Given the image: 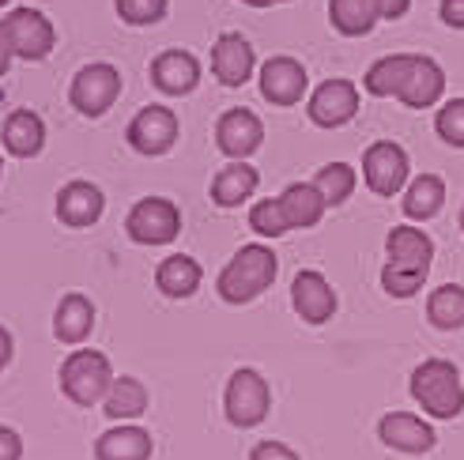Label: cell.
<instances>
[{
  "instance_id": "6da1fadb",
  "label": "cell",
  "mask_w": 464,
  "mask_h": 460,
  "mask_svg": "<svg viewBox=\"0 0 464 460\" xmlns=\"http://www.w3.org/2000/svg\"><path fill=\"white\" fill-rule=\"evenodd\" d=\"M411 400L430 419H457L464 411V381L450 359H427L411 370Z\"/></svg>"
},
{
  "instance_id": "7a4b0ae2",
  "label": "cell",
  "mask_w": 464,
  "mask_h": 460,
  "mask_svg": "<svg viewBox=\"0 0 464 460\" xmlns=\"http://www.w3.org/2000/svg\"><path fill=\"white\" fill-rule=\"evenodd\" d=\"M276 280V253L268 245H242L230 264L219 272V298L230 306H242V302H253L257 294H265Z\"/></svg>"
},
{
  "instance_id": "3957f363",
  "label": "cell",
  "mask_w": 464,
  "mask_h": 460,
  "mask_svg": "<svg viewBox=\"0 0 464 460\" xmlns=\"http://www.w3.org/2000/svg\"><path fill=\"white\" fill-rule=\"evenodd\" d=\"M110 385H113V370H110V359L102 351L80 348L61 362V393L80 407L106 400Z\"/></svg>"
},
{
  "instance_id": "277c9868",
  "label": "cell",
  "mask_w": 464,
  "mask_h": 460,
  "mask_svg": "<svg viewBox=\"0 0 464 460\" xmlns=\"http://www.w3.org/2000/svg\"><path fill=\"white\" fill-rule=\"evenodd\" d=\"M118 95H121V72L106 61L80 68L72 76V87H68V102H72L83 118H102V113L118 102Z\"/></svg>"
},
{
  "instance_id": "5b68a950",
  "label": "cell",
  "mask_w": 464,
  "mask_h": 460,
  "mask_svg": "<svg viewBox=\"0 0 464 460\" xmlns=\"http://www.w3.org/2000/svg\"><path fill=\"white\" fill-rule=\"evenodd\" d=\"M0 27L8 34V45L19 61H45L57 45L53 23L45 19L38 8H15L8 15H0Z\"/></svg>"
},
{
  "instance_id": "8992f818",
  "label": "cell",
  "mask_w": 464,
  "mask_h": 460,
  "mask_svg": "<svg viewBox=\"0 0 464 460\" xmlns=\"http://www.w3.org/2000/svg\"><path fill=\"white\" fill-rule=\"evenodd\" d=\"M223 407H227V419L249 430L265 423L268 407H272V388L268 381L257 374V370H235L227 381V397H223Z\"/></svg>"
},
{
  "instance_id": "52a82bcc",
  "label": "cell",
  "mask_w": 464,
  "mask_h": 460,
  "mask_svg": "<svg viewBox=\"0 0 464 460\" xmlns=\"http://www.w3.org/2000/svg\"><path fill=\"white\" fill-rule=\"evenodd\" d=\"M408 174H411V163H408V151L392 140H374L362 155V181L366 189L374 196H397L404 193L408 186Z\"/></svg>"
},
{
  "instance_id": "ba28073f",
  "label": "cell",
  "mask_w": 464,
  "mask_h": 460,
  "mask_svg": "<svg viewBox=\"0 0 464 460\" xmlns=\"http://www.w3.org/2000/svg\"><path fill=\"white\" fill-rule=\"evenodd\" d=\"M125 230H129V238L140 245H167L181 230V212L167 196H144L140 204H132Z\"/></svg>"
},
{
  "instance_id": "9c48e42d",
  "label": "cell",
  "mask_w": 464,
  "mask_h": 460,
  "mask_svg": "<svg viewBox=\"0 0 464 460\" xmlns=\"http://www.w3.org/2000/svg\"><path fill=\"white\" fill-rule=\"evenodd\" d=\"M306 113L317 129H343L347 121H355L359 113V87L343 76H333L310 91Z\"/></svg>"
},
{
  "instance_id": "30bf717a",
  "label": "cell",
  "mask_w": 464,
  "mask_h": 460,
  "mask_svg": "<svg viewBox=\"0 0 464 460\" xmlns=\"http://www.w3.org/2000/svg\"><path fill=\"white\" fill-rule=\"evenodd\" d=\"M125 140L140 155H167L178 140V118L167 106H144L125 129Z\"/></svg>"
},
{
  "instance_id": "8fae6325",
  "label": "cell",
  "mask_w": 464,
  "mask_h": 460,
  "mask_svg": "<svg viewBox=\"0 0 464 460\" xmlns=\"http://www.w3.org/2000/svg\"><path fill=\"white\" fill-rule=\"evenodd\" d=\"M306 87H310V72H306L303 61L280 53V57H268L261 64V95L272 106H295V102H303Z\"/></svg>"
},
{
  "instance_id": "7c38bea8",
  "label": "cell",
  "mask_w": 464,
  "mask_h": 460,
  "mask_svg": "<svg viewBox=\"0 0 464 460\" xmlns=\"http://www.w3.org/2000/svg\"><path fill=\"white\" fill-rule=\"evenodd\" d=\"M261 140H265V125H261L257 113L246 110V106L227 110L223 118L216 121V144H219V151L230 155V158L253 155V151L261 148Z\"/></svg>"
},
{
  "instance_id": "4fadbf2b",
  "label": "cell",
  "mask_w": 464,
  "mask_h": 460,
  "mask_svg": "<svg viewBox=\"0 0 464 460\" xmlns=\"http://www.w3.org/2000/svg\"><path fill=\"white\" fill-rule=\"evenodd\" d=\"M253 68H257V53H253V45L246 34L238 31H227L219 34V42L212 45V72L223 87H242L249 83Z\"/></svg>"
},
{
  "instance_id": "5bb4252c",
  "label": "cell",
  "mask_w": 464,
  "mask_h": 460,
  "mask_svg": "<svg viewBox=\"0 0 464 460\" xmlns=\"http://www.w3.org/2000/svg\"><path fill=\"white\" fill-rule=\"evenodd\" d=\"M291 306L306 325H324V321L336 313V291L321 272L306 268V272H298L291 283Z\"/></svg>"
},
{
  "instance_id": "9a60e30c",
  "label": "cell",
  "mask_w": 464,
  "mask_h": 460,
  "mask_svg": "<svg viewBox=\"0 0 464 460\" xmlns=\"http://www.w3.org/2000/svg\"><path fill=\"white\" fill-rule=\"evenodd\" d=\"M378 438L389 449H397V453L420 456V453H430L434 449L438 434H434V426L423 416H411V411H392V416H385L378 423Z\"/></svg>"
},
{
  "instance_id": "2e32d148",
  "label": "cell",
  "mask_w": 464,
  "mask_h": 460,
  "mask_svg": "<svg viewBox=\"0 0 464 460\" xmlns=\"http://www.w3.org/2000/svg\"><path fill=\"white\" fill-rule=\"evenodd\" d=\"M442 95H446V68L438 64L434 57L420 53V61H415L408 83L401 87L397 102L408 106V110H430V106L442 102Z\"/></svg>"
},
{
  "instance_id": "e0dca14e",
  "label": "cell",
  "mask_w": 464,
  "mask_h": 460,
  "mask_svg": "<svg viewBox=\"0 0 464 460\" xmlns=\"http://www.w3.org/2000/svg\"><path fill=\"white\" fill-rule=\"evenodd\" d=\"M151 83L162 95H189L200 83V61L189 50H167L151 61Z\"/></svg>"
},
{
  "instance_id": "ac0fdd59",
  "label": "cell",
  "mask_w": 464,
  "mask_h": 460,
  "mask_svg": "<svg viewBox=\"0 0 464 460\" xmlns=\"http://www.w3.org/2000/svg\"><path fill=\"white\" fill-rule=\"evenodd\" d=\"M415 61H420V53H385V57H378L374 64L366 68L362 91L366 95H374V99H397L401 87L411 76Z\"/></svg>"
},
{
  "instance_id": "d6986e66",
  "label": "cell",
  "mask_w": 464,
  "mask_h": 460,
  "mask_svg": "<svg viewBox=\"0 0 464 460\" xmlns=\"http://www.w3.org/2000/svg\"><path fill=\"white\" fill-rule=\"evenodd\" d=\"M106 196L99 193V186L91 181H68V186L57 193V216L68 226H91L102 219Z\"/></svg>"
},
{
  "instance_id": "ffe728a7",
  "label": "cell",
  "mask_w": 464,
  "mask_h": 460,
  "mask_svg": "<svg viewBox=\"0 0 464 460\" xmlns=\"http://www.w3.org/2000/svg\"><path fill=\"white\" fill-rule=\"evenodd\" d=\"M385 253H389V264H397V268L430 272L434 242H430V235H423L420 226H392L389 238H385Z\"/></svg>"
},
{
  "instance_id": "44dd1931",
  "label": "cell",
  "mask_w": 464,
  "mask_h": 460,
  "mask_svg": "<svg viewBox=\"0 0 464 460\" xmlns=\"http://www.w3.org/2000/svg\"><path fill=\"white\" fill-rule=\"evenodd\" d=\"M280 208H284V219H287L291 230H310V226L321 223L329 204H324V196L317 193L314 181H295V186L284 189Z\"/></svg>"
},
{
  "instance_id": "7402d4cb",
  "label": "cell",
  "mask_w": 464,
  "mask_h": 460,
  "mask_svg": "<svg viewBox=\"0 0 464 460\" xmlns=\"http://www.w3.org/2000/svg\"><path fill=\"white\" fill-rule=\"evenodd\" d=\"M329 23L343 38H366L382 23L378 0H329Z\"/></svg>"
},
{
  "instance_id": "603a6c76",
  "label": "cell",
  "mask_w": 464,
  "mask_h": 460,
  "mask_svg": "<svg viewBox=\"0 0 464 460\" xmlns=\"http://www.w3.org/2000/svg\"><path fill=\"white\" fill-rule=\"evenodd\" d=\"M0 140H5V148L15 158H34L45 148V121L38 118L34 110H15V113H8Z\"/></svg>"
},
{
  "instance_id": "cb8c5ba5",
  "label": "cell",
  "mask_w": 464,
  "mask_h": 460,
  "mask_svg": "<svg viewBox=\"0 0 464 460\" xmlns=\"http://www.w3.org/2000/svg\"><path fill=\"white\" fill-rule=\"evenodd\" d=\"M446 204V181L438 174H420L404 186V216L415 223H427L442 212Z\"/></svg>"
},
{
  "instance_id": "d4e9b609",
  "label": "cell",
  "mask_w": 464,
  "mask_h": 460,
  "mask_svg": "<svg viewBox=\"0 0 464 460\" xmlns=\"http://www.w3.org/2000/svg\"><path fill=\"white\" fill-rule=\"evenodd\" d=\"M257 181H261V174L253 167H246L242 158H235V163L216 174L212 200L219 204V208H238V204H246L253 193H257Z\"/></svg>"
},
{
  "instance_id": "484cf974",
  "label": "cell",
  "mask_w": 464,
  "mask_h": 460,
  "mask_svg": "<svg viewBox=\"0 0 464 460\" xmlns=\"http://www.w3.org/2000/svg\"><path fill=\"white\" fill-rule=\"evenodd\" d=\"M99 460H151V434L140 426H113L95 442Z\"/></svg>"
},
{
  "instance_id": "4316f807",
  "label": "cell",
  "mask_w": 464,
  "mask_h": 460,
  "mask_svg": "<svg viewBox=\"0 0 464 460\" xmlns=\"http://www.w3.org/2000/svg\"><path fill=\"white\" fill-rule=\"evenodd\" d=\"M91 329H95V306L87 302L83 294H64L61 306L53 313V332L57 340L64 343H83L91 336Z\"/></svg>"
},
{
  "instance_id": "83f0119b",
  "label": "cell",
  "mask_w": 464,
  "mask_h": 460,
  "mask_svg": "<svg viewBox=\"0 0 464 460\" xmlns=\"http://www.w3.org/2000/svg\"><path fill=\"white\" fill-rule=\"evenodd\" d=\"M102 407H106L110 419H140L148 411V388L136 378H113Z\"/></svg>"
},
{
  "instance_id": "f1b7e54d",
  "label": "cell",
  "mask_w": 464,
  "mask_h": 460,
  "mask_svg": "<svg viewBox=\"0 0 464 460\" xmlns=\"http://www.w3.org/2000/svg\"><path fill=\"white\" fill-rule=\"evenodd\" d=\"M155 283L167 298H189L200 287V264L193 257H167L155 272Z\"/></svg>"
},
{
  "instance_id": "f546056e",
  "label": "cell",
  "mask_w": 464,
  "mask_h": 460,
  "mask_svg": "<svg viewBox=\"0 0 464 460\" xmlns=\"http://www.w3.org/2000/svg\"><path fill=\"white\" fill-rule=\"evenodd\" d=\"M427 321L434 329H442V332L464 329V287L446 283V287L430 291V298H427Z\"/></svg>"
},
{
  "instance_id": "4dcf8cb0",
  "label": "cell",
  "mask_w": 464,
  "mask_h": 460,
  "mask_svg": "<svg viewBox=\"0 0 464 460\" xmlns=\"http://www.w3.org/2000/svg\"><path fill=\"white\" fill-rule=\"evenodd\" d=\"M314 186H317V193L324 196L329 208H340V204L355 193L359 174H355V167H347V163H329V167H321L314 174Z\"/></svg>"
},
{
  "instance_id": "1f68e13d",
  "label": "cell",
  "mask_w": 464,
  "mask_h": 460,
  "mask_svg": "<svg viewBox=\"0 0 464 460\" xmlns=\"http://www.w3.org/2000/svg\"><path fill=\"white\" fill-rule=\"evenodd\" d=\"M167 5L170 0H113L121 23H129V27H155L167 19Z\"/></svg>"
},
{
  "instance_id": "d6a6232c",
  "label": "cell",
  "mask_w": 464,
  "mask_h": 460,
  "mask_svg": "<svg viewBox=\"0 0 464 460\" xmlns=\"http://www.w3.org/2000/svg\"><path fill=\"white\" fill-rule=\"evenodd\" d=\"M434 132L442 136V144L464 148V99H450L434 113Z\"/></svg>"
},
{
  "instance_id": "836d02e7",
  "label": "cell",
  "mask_w": 464,
  "mask_h": 460,
  "mask_svg": "<svg viewBox=\"0 0 464 460\" xmlns=\"http://www.w3.org/2000/svg\"><path fill=\"white\" fill-rule=\"evenodd\" d=\"M249 226L257 230V235H265V238H280V235H287V219H284V208H280V196L276 200H257L249 208Z\"/></svg>"
},
{
  "instance_id": "e575fe53",
  "label": "cell",
  "mask_w": 464,
  "mask_h": 460,
  "mask_svg": "<svg viewBox=\"0 0 464 460\" xmlns=\"http://www.w3.org/2000/svg\"><path fill=\"white\" fill-rule=\"evenodd\" d=\"M423 283H427V272L397 268V264H385V268H382V287H385V294H392V298H411Z\"/></svg>"
},
{
  "instance_id": "d590c367",
  "label": "cell",
  "mask_w": 464,
  "mask_h": 460,
  "mask_svg": "<svg viewBox=\"0 0 464 460\" xmlns=\"http://www.w3.org/2000/svg\"><path fill=\"white\" fill-rule=\"evenodd\" d=\"M249 460H298V453L284 442H261L257 449L249 453Z\"/></svg>"
},
{
  "instance_id": "8d00e7d4",
  "label": "cell",
  "mask_w": 464,
  "mask_h": 460,
  "mask_svg": "<svg viewBox=\"0 0 464 460\" xmlns=\"http://www.w3.org/2000/svg\"><path fill=\"white\" fill-rule=\"evenodd\" d=\"M438 15L450 31H464V0H438Z\"/></svg>"
},
{
  "instance_id": "74e56055",
  "label": "cell",
  "mask_w": 464,
  "mask_h": 460,
  "mask_svg": "<svg viewBox=\"0 0 464 460\" xmlns=\"http://www.w3.org/2000/svg\"><path fill=\"white\" fill-rule=\"evenodd\" d=\"M23 456V442H19V434L8 430V426H0V460H19Z\"/></svg>"
},
{
  "instance_id": "f35d334b",
  "label": "cell",
  "mask_w": 464,
  "mask_h": 460,
  "mask_svg": "<svg viewBox=\"0 0 464 460\" xmlns=\"http://www.w3.org/2000/svg\"><path fill=\"white\" fill-rule=\"evenodd\" d=\"M378 8H382V19H404L411 0H378Z\"/></svg>"
},
{
  "instance_id": "ab89813d",
  "label": "cell",
  "mask_w": 464,
  "mask_h": 460,
  "mask_svg": "<svg viewBox=\"0 0 464 460\" xmlns=\"http://www.w3.org/2000/svg\"><path fill=\"white\" fill-rule=\"evenodd\" d=\"M12 61H15V53H12V45H8V34H5V27H0V76H8Z\"/></svg>"
},
{
  "instance_id": "60d3db41",
  "label": "cell",
  "mask_w": 464,
  "mask_h": 460,
  "mask_svg": "<svg viewBox=\"0 0 464 460\" xmlns=\"http://www.w3.org/2000/svg\"><path fill=\"white\" fill-rule=\"evenodd\" d=\"M8 359H12V332L0 329V370L8 366Z\"/></svg>"
},
{
  "instance_id": "b9f144b4",
  "label": "cell",
  "mask_w": 464,
  "mask_h": 460,
  "mask_svg": "<svg viewBox=\"0 0 464 460\" xmlns=\"http://www.w3.org/2000/svg\"><path fill=\"white\" fill-rule=\"evenodd\" d=\"M249 8H272V5H287V0H242Z\"/></svg>"
},
{
  "instance_id": "7bdbcfd3",
  "label": "cell",
  "mask_w": 464,
  "mask_h": 460,
  "mask_svg": "<svg viewBox=\"0 0 464 460\" xmlns=\"http://www.w3.org/2000/svg\"><path fill=\"white\" fill-rule=\"evenodd\" d=\"M460 230H464V208H460Z\"/></svg>"
},
{
  "instance_id": "ee69618b",
  "label": "cell",
  "mask_w": 464,
  "mask_h": 460,
  "mask_svg": "<svg viewBox=\"0 0 464 460\" xmlns=\"http://www.w3.org/2000/svg\"><path fill=\"white\" fill-rule=\"evenodd\" d=\"M5 5H12V0H0V8H5Z\"/></svg>"
},
{
  "instance_id": "f6af8a7d",
  "label": "cell",
  "mask_w": 464,
  "mask_h": 460,
  "mask_svg": "<svg viewBox=\"0 0 464 460\" xmlns=\"http://www.w3.org/2000/svg\"><path fill=\"white\" fill-rule=\"evenodd\" d=\"M0 167H5V163H0Z\"/></svg>"
}]
</instances>
